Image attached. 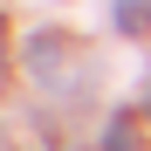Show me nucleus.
Returning <instances> with one entry per match:
<instances>
[{"mask_svg": "<svg viewBox=\"0 0 151 151\" xmlns=\"http://www.w3.org/2000/svg\"><path fill=\"white\" fill-rule=\"evenodd\" d=\"M96 151H144V124L137 117H110V131H103Z\"/></svg>", "mask_w": 151, "mask_h": 151, "instance_id": "f03ea898", "label": "nucleus"}, {"mask_svg": "<svg viewBox=\"0 0 151 151\" xmlns=\"http://www.w3.org/2000/svg\"><path fill=\"white\" fill-rule=\"evenodd\" d=\"M69 55H76V48H69V35H35L28 41V69L41 76V83H69Z\"/></svg>", "mask_w": 151, "mask_h": 151, "instance_id": "f257e3e1", "label": "nucleus"}, {"mask_svg": "<svg viewBox=\"0 0 151 151\" xmlns=\"http://www.w3.org/2000/svg\"><path fill=\"white\" fill-rule=\"evenodd\" d=\"M117 28L124 35H144L151 28V0H117Z\"/></svg>", "mask_w": 151, "mask_h": 151, "instance_id": "7ed1b4c3", "label": "nucleus"}, {"mask_svg": "<svg viewBox=\"0 0 151 151\" xmlns=\"http://www.w3.org/2000/svg\"><path fill=\"white\" fill-rule=\"evenodd\" d=\"M144 103H151V96H144Z\"/></svg>", "mask_w": 151, "mask_h": 151, "instance_id": "39448f33", "label": "nucleus"}, {"mask_svg": "<svg viewBox=\"0 0 151 151\" xmlns=\"http://www.w3.org/2000/svg\"><path fill=\"white\" fill-rule=\"evenodd\" d=\"M0 69H7V35H0Z\"/></svg>", "mask_w": 151, "mask_h": 151, "instance_id": "20e7f679", "label": "nucleus"}]
</instances>
